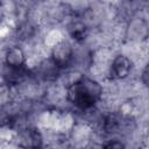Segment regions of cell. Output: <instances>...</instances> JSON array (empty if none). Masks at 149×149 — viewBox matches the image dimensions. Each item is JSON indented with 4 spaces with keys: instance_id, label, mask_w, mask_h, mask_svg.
<instances>
[{
    "instance_id": "7",
    "label": "cell",
    "mask_w": 149,
    "mask_h": 149,
    "mask_svg": "<svg viewBox=\"0 0 149 149\" xmlns=\"http://www.w3.org/2000/svg\"><path fill=\"white\" fill-rule=\"evenodd\" d=\"M104 149H127V148L121 141L113 140V141H109V142L105 143L104 144Z\"/></svg>"
},
{
    "instance_id": "9",
    "label": "cell",
    "mask_w": 149,
    "mask_h": 149,
    "mask_svg": "<svg viewBox=\"0 0 149 149\" xmlns=\"http://www.w3.org/2000/svg\"><path fill=\"white\" fill-rule=\"evenodd\" d=\"M140 79H141V81H142V84H143L144 86H148V66H146V68L143 69Z\"/></svg>"
},
{
    "instance_id": "8",
    "label": "cell",
    "mask_w": 149,
    "mask_h": 149,
    "mask_svg": "<svg viewBox=\"0 0 149 149\" xmlns=\"http://www.w3.org/2000/svg\"><path fill=\"white\" fill-rule=\"evenodd\" d=\"M83 149H104V144L93 140V139H90L85 144H84V148Z\"/></svg>"
},
{
    "instance_id": "1",
    "label": "cell",
    "mask_w": 149,
    "mask_h": 149,
    "mask_svg": "<svg viewBox=\"0 0 149 149\" xmlns=\"http://www.w3.org/2000/svg\"><path fill=\"white\" fill-rule=\"evenodd\" d=\"M65 98L76 108L90 111L102 98V86L95 79L80 76L65 88Z\"/></svg>"
},
{
    "instance_id": "3",
    "label": "cell",
    "mask_w": 149,
    "mask_h": 149,
    "mask_svg": "<svg viewBox=\"0 0 149 149\" xmlns=\"http://www.w3.org/2000/svg\"><path fill=\"white\" fill-rule=\"evenodd\" d=\"M50 59L62 71L69 68L74 61V49L69 40L62 38L50 50Z\"/></svg>"
},
{
    "instance_id": "6",
    "label": "cell",
    "mask_w": 149,
    "mask_h": 149,
    "mask_svg": "<svg viewBox=\"0 0 149 149\" xmlns=\"http://www.w3.org/2000/svg\"><path fill=\"white\" fill-rule=\"evenodd\" d=\"M129 31H132V34H134L133 38H135V40L141 41L142 38H146L147 34H148V26H147L146 20L140 17L137 20L132 21L130 26H129Z\"/></svg>"
},
{
    "instance_id": "10",
    "label": "cell",
    "mask_w": 149,
    "mask_h": 149,
    "mask_svg": "<svg viewBox=\"0 0 149 149\" xmlns=\"http://www.w3.org/2000/svg\"><path fill=\"white\" fill-rule=\"evenodd\" d=\"M59 149H76V148L72 146H64V147H61Z\"/></svg>"
},
{
    "instance_id": "2",
    "label": "cell",
    "mask_w": 149,
    "mask_h": 149,
    "mask_svg": "<svg viewBox=\"0 0 149 149\" xmlns=\"http://www.w3.org/2000/svg\"><path fill=\"white\" fill-rule=\"evenodd\" d=\"M15 144L20 149H42L44 139L41 130L30 125L20 126L13 137Z\"/></svg>"
},
{
    "instance_id": "5",
    "label": "cell",
    "mask_w": 149,
    "mask_h": 149,
    "mask_svg": "<svg viewBox=\"0 0 149 149\" xmlns=\"http://www.w3.org/2000/svg\"><path fill=\"white\" fill-rule=\"evenodd\" d=\"M5 64L9 69H23L27 63V56L22 47L13 44L5 51Z\"/></svg>"
},
{
    "instance_id": "4",
    "label": "cell",
    "mask_w": 149,
    "mask_h": 149,
    "mask_svg": "<svg viewBox=\"0 0 149 149\" xmlns=\"http://www.w3.org/2000/svg\"><path fill=\"white\" fill-rule=\"evenodd\" d=\"M132 68H133L132 59L127 55L119 54L111 62V65H109V77L112 79H114V80L126 79L130 74Z\"/></svg>"
}]
</instances>
